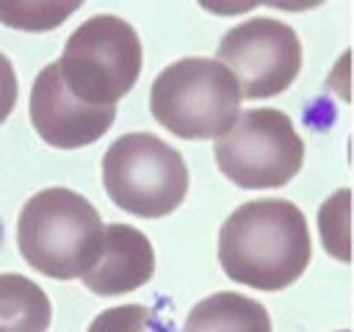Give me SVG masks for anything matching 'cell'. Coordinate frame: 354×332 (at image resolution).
<instances>
[{"label":"cell","mask_w":354,"mask_h":332,"mask_svg":"<svg viewBox=\"0 0 354 332\" xmlns=\"http://www.w3.org/2000/svg\"><path fill=\"white\" fill-rule=\"evenodd\" d=\"M14 105H17V72L11 61L0 53V124L8 119Z\"/></svg>","instance_id":"obj_14"},{"label":"cell","mask_w":354,"mask_h":332,"mask_svg":"<svg viewBox=\"0 0 354 332\" xmlns=\"http://www.w3.org/2000/svg\"><path fill=\"white\" fill-rule=\"evenodd\" d=\"M17 243L30 268L53 279H75L100 257L102 219L83 194L53 185L25 202Z\"/></svg>","instance_id":"obj_2"},{"label":"cell","mask_w":354,"mask_h":332,"mask_svg":"<svg viewBox=\"0 0 354 332\" xmlns=\"http://www.w3.org/2000/svg\"><path fill=\"white\" fill-rule=\"evenodd\" d=\"M313 241L304 213L288 199H252L235 208L218 232V263L232 282L282 290L310 266Z\"/></svg>","instance_id":"obj_1"},{"label":"cell","mask_w":354,"mask_h":332,"mask_svg":"<svg viewBox=\"0 0 354 332\" xmlns=\"http://www.w3.org/2000/svg\"><path fill=\"white\" fill-rule=\"evenodd\" d=\"M88 332H169V326L144 304H119L102 310L88 324Z\"/></svg>","instance_id":"obj_12"},{"label":"cell","mask_w":354,"mask_h":332,"mask_svg":"<svg viewBox=\"0 0 354 332\" xmlns=\"http://www.w3.org/2000/svg\"><path fill=\"white\" fill-rule=\"evenodd\" d=\"M102 185L116 208L141 219H160L183 205L188 166L155 133H124L102 155Z\"/></svg>","instance_id":"obj_5"},{"label":"cell","mask_w":354,"mask_h":332,"mask_svg":"<svg viewBox=\"0 0 354 332\" xmlns=\"http://www.w3.org/2000/svg\"><path fill=\"white\" fill-rule=\"evenodd\" d=\"M141 39L130 22L113 14L88 17L64 44L58 58L66 89L86 105L111 108L141 75Z\"/></svg>","instance_id":"obj_4"},{"label":"cell","mask_w":354,"mask_h":332,"mask_svg":"<svg viewBox=\"0 0 354 332\" xmlns=\"http://www.w3.org/2000/svg\"><path fill=\"white\" fill-rule=\"evenodd\" d=\"M50 318L44 288L22 274H0V332H47Z\"/></svg>","instance_id":"obj_11"},{"label":"cell","mask_w":354,"mask_h":332,"mask_svg":"<svg viewBox=\"0 0 354 332\" xmlns=\"http://www.w3.org/2000/svg\"><path fill=\"white\" fill-rule=\"evenodd\" d=\"M80 6H44V3H14V6H0V19L11 28H25V30H44V28H58L64 17L77 11Z\"/></svg>","instance_id":"obj_13"},{"label":"cell","mask_w":354,"mask_h":332,"mask_svg":"<svg viewBox=\"0 0 354 332\" xmlns=\"http://www.w3.org/2000/svg\"><path fill=\"white\" fill-rule=\"evenodd\" d=\"M183 332H271V315L260 302L221 290L191 307Z\"/></svg>","instance_id":"obj_10"},{"label":"cell","mask_w":354,"mask_h":332,"mask_svg":"<svg viewBox=\"0 0 354 332\" xmlns=\"http://www.w3.org/2000/svg\"><path fill=\"white\" fill-rule=\"evenodd\" d=\"M340 332H346V329H340Z\"/></svg>","instance_id":"obj_15"},{"label":"cell","mask_w":354,"mask_h":332,"mask_svg":"<svg viewBox=\"0 0 354 332\" xmlns=\"http://www.w3.org/2000/svg\"><path fill=\"white\" fill-rule=\"evenodd\" d=\"M216 166L241 188H279L304 163V141L279 108L243 111L216 138Z\"/></svg>","instance_id":"obj_6"},{"label":"cell","mask_w":354,"mask_h":332,"mask_svg":"<svg viewBox=\"0 0 354 332\" xmlns=\"http://www.w3.org/2000/svg\"><path fill=\"white\" fill-rule=\"evenodd\" d=\"M216 55L246 100L282 94L293 86L301 69V42L296 30L271 17H254L230 28L218 42Z\"/></svg>","instance_id":"obj_7"},{"label":"cell","mask_w":354,"mask_h":332,"mask_svg":"<svg viewBox=\"0 0 354 332\" xmlns=\"http://www.w3.org/2000/svg\"><path fill=\"white\" fill-rule=\"evenodd\" d=\"M152 271L155 252L149 238L130 224H108L102 227L100 257L80 279L97 296H119L147 285Z\"/></svg>","instance_id":"obj_9"},{"label":"cell","mask_w":354,"mask_h":332,"mask_svg":"<svg viewBox=\"0 0 354 332\" xmlns=\"http://www.w3.org/2000/svg\"><path fill=\"white\" fill-rule=\"evenodd\" d=\"M241 91L216 58H180L149 89V111L180 138H218L238 119Z\"/></svg>","instance_id":"obj_3"},{"label":"cell","mask_w":354,"mask_h":332,"mask_svg":"<svg viewBox=\"0 0 354 332\" xmlns=\"http://www.w3.org/2000/svg\"><path fill=\"white\" fill-rule=\"evenodd\" d=\"M116 119V105L97 108L80 102L64 83L58 61L47 64L30 89V124L58 149H77L100 141Z\"/></svg>","instance_id":"obj_8"}]
</instances>
